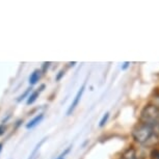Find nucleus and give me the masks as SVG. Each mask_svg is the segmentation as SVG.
<instances>
[{"label": "nucleus", "mask_w": 159, "mask_h": 159, "mask_svg": "<svg viewBox=\"0 0 159 159\" xmlns=\"http://www.w3.org/2000/svg\"><path fill=\"white\" fill-rule=\"evenodd\" d=\"M118 159H139V151L134 146H129L120 154Z\"/></svg>", "instance_id": "nucleus-4"}, {"label": "nucleus", "mask_w": 159, "mask_h": 159, "mask_svg": "<svg viewBox=\"0 0 159 159\" xmlns=\"http://www.w3.org/2000/svg\"><path fill=\"white\" fill-rule=\"evenodd\" d=\"M50 65H51V62H49V61H48V62H44V64H43V67H42V70H41V71H42V73H43V74L46 73Z\"/></svg>", "instance_id": "nucleus-12"}, {"label": "nucleus", "mask_w": 159, "mask_h": 159, "mask_svg": "<svg viewBox=\"0 0 159 159\" xmlns=\"http://www.w3.org/2000/svg\"><path fill=\"white\" fill-rule=\"evenodd\" d=\"M56 159H65V158H64V157H61V156H58V157L56 158Z\"/></svg>", "instance_id": "nucleus-18"}, {"label": "nucleus", "mask_w": 159, "mask_h": 159, "mask_svg": "<svg viewBox=\"0 0 159 159\" xmlns=\"http://www.w3.org/2000/svg\"><path fill=\"white\" fill-rule=\"evenodd\" d=\"M84 91H85V83H83V84L81 85V88L78 89V92L76 93V95H75L73 102H72L71 105L69 106V108L67 110V116H71L72 113H73L74 110L76 109V107L78 106V105H79L80 100H81V98H82Z\"/></svg>", "instance_id": "nucleus-3"}, {"label": "nucleus", "mask_w": 159, "mask_h": 159, "mask_svg": "<svg viewBox=\"0 0 159 159\" xmlns=\"http://www.w3.org/2000/svg\"><path fill=\"white\" fill-rule=\"evenodd\" d=\"M5 130H7V126H4L3 124L0 125V136H2L5 133Z\"/></svg>", "instance_id": "nucleus-14"}, {"label": "nucleus", "mask_w": 159, "mask_h": 159, "mask_svg": "<svg viewBox=\"0 0 159 159\" xmlns=\"http://www.w3.org/2000/svg\"><path fill=\"white\" fill-rule=\"evenodd\" d=\"M133 142L145 148H156L159 145V127L139 122L131 131Z\"/></svg>", "instance_id": "nucleus-1"}, {"label": "nucleus", "mask_w": 159, "mask_h": 159, "mask_svg": "<svg viewBox=\"0 0 159 159\" xmlns=\"http://www.w3.org/2000/svg\"><path fill=\"white\" fill-rule=\"evenodd\" d=\"M30 89H26V91L24 92L23 94L20 96V97H18L17 101H18V102H21L22 100H24V99H25L26 97L28 98V97H29V95H28V94H29V92H30Z\"/></svg>", "instance_id": "nucleus-11"}, {"label": "nucleus", "mask_w": 159, "mask_h": 159, "mask_svg": "<svg viewBox=\"0 0 159 159\" xmlns=\"http://www.w3.org/2000/svg\"><path fill=\"white\" fill-rule=\"evenodd\" d=\"M41 75H42V71L37 69L34 70L29 76V84L30 85H35L39 82V80L41 79Z\"/></svg>", "instance_id": "nucleus-7"}, {"label": "nucleus", "mask_w": 159, "mask_h": 159, "mask_svg": "<svg viewBox=\"0 0 159 159\" xmlns=\"http://www.w3.org/2000/svg\"><path fill=\"white\" fill-rule=\"evenodd\" d=\"M149 158L150 159H159V148L158 147L151 149V151L149 153Z\"/></svg>", "instance_id": "nucleus-8"}, {"label": "nucleus", "mask_w": 159, "mask_h": 159, "mask_svg": "<svg viewBox=\"0 0 159 159\" xmlns=\"http://www.w3.org/2000/svg\"><path fill=\"white\" fill-rule=\"evenodd\" d=\"M45 140H46V139H42V140H41V142H40V143H38V145H37V146H35V148H34V151H32V153H31V154H30V156H29V157H28V159H32V158H34V155H35V154H37V152L39 151V150H40V148H41V146H42V145H43V143H45Z\"/></svg>", "instance_id": "nucleus-10"}, {"label": "nucleus", "mask_w": 159, "mask_h": 159, "mask_svg": "<svg viewBox=\"0 0 159 159\" xmlns=\"http://www.w3.org/2000/svg\"><path fill=\"white\" fill-rule=\"evenodd\" d=\"M64 75H65V71H64V70H61V71H59V72H58V74L56 75V77H55L56 81H59V80H61L62 77H64Z\"/></svg>", "instance_id": "nucleus-13"}, {"label": "nucleus", "mask_w": 159, "mask_h": 159, "mask_svg": "<svg viewBox=\"0 0 159 159\" xmlns=\"http://www.w3.org/2000/svg\"><path fill=\"white\" fill-rule=\"evenodd\" d=\"M44 119V113H39L38 116H35L34 119H31L30 121H29L27 124H26V129H32L34 127H37V126L40 124V123L43 121Z\"/></svg>", "instance_id": "nucleus-6"}, {"label": "nucleus", "mask_w": 159, "mask_h": 159, "mask_svg": "<svg viewBox=\"0 0 159 159\" xmlns=\"http://www.w3.org/2000/svg\"><path fill=\"white\" fill-rule=\"evenodd\" d=\"M139 122L159 127V105L152 102L146 104L139 112Z\"/></svg>", "instance_id": "nucleus-2"}, {"label": "nucleus", "mask_w": 159, "mask_h": 159, "mask_svg": "<svg viewBox=\"0 0 159 159\" xmlns=\"http://www.w3.org/2000/svg\"><path fill=\"white\" fill-rule=\"evenodd\" d=\"M75 65H76V62H75V61L74 62H70V66H72V67H74Z\"/></svg>", "instance_id": "nucleus-17"}, {"label": "nucleus", "mask_w": 159, "mask_h": 159, "mask_svg": "<svg viewBox=\"0 0 159 159\" xmlns=\"http://www.w3.org/2000/svg\"><path fill=\"white\" fill-rule=\"evenodd\" d=\"M2 148H3V143H0V153H1V151H2Z\"/></svg>", "instance_id": "nucleus-16"}, {"label": "nucleus", "mask_w": 159, "mask_h": 159, "mask_svg": "<svg viewBox=\"0 0 159 159\" xmlns=\"http://www.w3.org/2000/svg\"><path fill=\"white\" fill-rule=\"evenodd\" d=\"M109 116H110L109 112H105L103 116H102V119L100 120V122H99V127H101V128L104 127V126L107 124V122H108Z\"/></svg>", "instance_id": "nucleus-9"}, {"label": "nucleus", "mask_w": 159, "mask_h": 159, "mask_svg": "<svg viewBox=\"0 0 159 159\" xmlns=\"http://www.w3.org/2000/svg\"><path fill=\"white\" fill-rule=\"evenodd\" d=\"M45 89V84H42L40 89H38L37 91H34L31 93L30 95H29V97L27 98V100H26V104L27 105H31L34 104L35 101H37V99L39 98V96H40V94L42 92L44 91Z\"/></svg>", "instance_id": "nucleus-5"}, {"label": "nucleus", "mask_w": 159, "mask_h": 159, "mask_svg": "<svg viewBox=\"0 0 159 159\" xmlns=\"http://www.w3.org/2000/svg\"><path fill=\"white\" fill-rule=\"evenodd\" d=\"M129 66H130V62H129V61H125L124 64H123V66H122V70L123 71L126 70V69H127Z\"/></svg>", "instance_id": "nucleus-15"}]
</instances>
